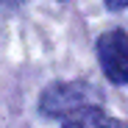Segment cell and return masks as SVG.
I'll return each mask as SVG.
<instances>
[{
    "label": "cell",
    "instance_id": "5b68a950",
    "mask_svg": "<svg viewBox=\"0 0 128 128\" xmlns=\"http://www.w3.org/2000/svg\"><path fill=\"white\" fill-rule=\"evenodd\" d=\"M106 6L114 8V11H120V8H125V6H128V0H106Z\"/></svg>",
    "mask_w": 128,
    "mask_h": 128
},
{
    "label": "cell",
    "instance_id": "7a4b0ae2",
    "mask_svg": "<svg viewBox=\"0 0 128 128\" xmlns=\"http://www.w3.org/2000/svg\"><path fill=\"white\" fill-rule=\"evenodd\" d=\"M98 58L112 84H128V34L106 31L98 39Z\"/></svg>",
    "mask_w": 128,
    "mask_h": 128
},
{
    "label": "cell",
    "instance_id": "3957f363",
    "mask_svg": "<svg viewBox=\"0 0 128 128\" xmlns=\"http://www.w3.org/2000/svg\"><path fill=\"white\" fill-rule=\"evenodd\" d=\"M106 122V114L98 109V106H81V109L70 112L64 117V128H100Z\"/></svg>",
    "mask_w": 128,
    "mask_h": 128
},
{
    "label": "cell",
    "instance_id": "6da1fadb",
    "mask_svg": "<svg viewBox=\"0 0 128 128\" xmlns=\"http://www.w3.org/2000/svg\"><path fill=\"white\" fill-rule=\"evenodd\" d=\"M92 100H95V89L86 84H53L42 92L39 109L48 117H67L81 106H92Z\"/></svg>",
    "mask_w": 128,
    "mask_h": 128
},
{
    "label": "cell",
    "instance_id": "277c9868",
    "mask_svg": "<svg viewBox=\"0 0 128 128\" xmlns=\"http://www.w3.org/2000/svg\"><path fill=\"white\" fill-rule=\"evenodd\" d=\"M100 128H128V122H122V120H109V117H106V122H103Z\"/></svg>",
    "mask_w": 128,
    "mask_h": 128
}]
</instances>
